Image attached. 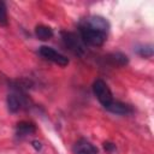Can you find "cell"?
<instances>
[{"label":"cell","instance_id":"1","mask_svg":"<svg viewBox=\"0 0 154 154\" xmlns=\"http://www.w3.org/2000/svg\"><path fill=\"white\" fill-rule=\"evenodd\" d=\"M78 31H79V37H81L82 42L84 45H87V46L100 47L107 40V32L106 31H102L100 29L93 28V26L85 24L83 20L79 24Z\"/></svg>","mask_w":154,"mask_h":154},{"label":"cell","instance_id":"2","mask_svg":"<svg viewBox=\"0 0 154 154\" xmlns=\"http://www.w3.org/2000/svg\"><path fill=\"white\" fill-rule=\"evenodd\" d=\"M93 93L105 109L113 102V95H112L111 89L108 88L106 82L100 78L93 83Z\"/></svg>","mask_w":154,"mask_h":154},{"label":"cell","instance_id":"3","mask_svg":"<svg viewBox=\"0 0 154 154\" xmlns=\"http://www.w3.org/2000/svg\"><path fill=\"white\" fill-rule=\"evenodd\" d=\"M61 38H63V42H64L65 47H67L75 54L82 55L84 53V51H85L84 49V43L82 42L79 35H76L75 32L64 31V32H61Z\"/></svg>","mask_w":154,"mask_h":154},{"label":"cell","instance_id":"4","mask_svg":"<svg viewBox=\"0 0 154 154\" xmlns=\"http://www.w3.org/2000/svg\"><path fill=\"white\" fill-rule=\"evenodd\" d=\"M38 54L45 58L46 60H49L59 66H66L69 64V59L63 55L61 53H59L58 51L53 49L52 47H48V46H42L38 48Z\"/></svg>","mask_w":154,"mask_h":154},{"label":"cell","instance_id":"5","mask_svg":"<svg viewBox=\"0 0 154 154\" xmlns=\"http://www.w3.org/2000/svg\"><path fill=\"white\" fill-rule=\"evenodd\" d=\"M75 154H97V149L94 144H91L88 140L81 138L73 146Z\"/></svg>","mask_w":154,"mask_h":154},{"label":"cell","instance_id":"6","mask_svg":"<svg viewBox=\"0 0 154 154\" xmlns=\"http://www.w3.org/2000/svg\"><path fill=\"white\" fill-rule=\"evenodd\" d=\"M7 108L11 113H16L18 112L23 105H24V96H22L20 94L18 95V93H13V94H8L7 96Z\"/></svg>","mask_w":154,"mask_h":154},{"label":"cell","instance_id":"7","mask_svg":"<svg viewBox=\"0 0 154 154\" xmlns=\"http://www.w3.org/2000/svg\"><path fill=\"white\" fill-rule=\"evenodd\" d=\"M83 22L85 24L93 26V28H96V29H100L102 31L108 32L109 23L103 17H100V16H90V17H87L85 19H83Z\"/></svg>","mask_w":154,"mask_h":154},{"label":"cell","instance_id":"8","mask_svg":"<svg viewBox=\"0 0 154 154\" xmlns=\"http://www.w3.org/2000/svg\"><path fill=\"white\" fill-rule=\"evenodd\" d=\"M35 131H36V126L31 122L23 120V122H19L17 124V126H16V135L18 137H20V138L26 137V136L34 134Z\"/></svg>","mask_w":154,"mask_h":154},{"label":"cell","instance_id":"9","mask_svg":"<svg viewBox=\"0 0 154 154\" xmlns=\"http://www.w3.org/2000/svg\"><path fill=\"white\" fill-rule=\"evenodd\" d=\"M106 109L114 114H129L131 112V107L129 105L120 102V101H114V100Z\"/></svg>","mask_w":154,"mask_h":154},{"label":"cell","instance_id":"10","mask_svg":"<svg viewBox=\"0 0 154 154\" xmlns=\"http://www.w3.org/2000/svg\"><path fill=\"white\" fill-rule=\"evenodd\" d=\"M107 61L113 65V66H124L125 64H128V57L124 55L123 53H112L107 55Z\"/></svg>","mask_w":154,"mask_h":154},{"label":"cell","instance_id":"11","mask_svg":"<svg viewBox=\"0 0 154 154\" xmlns=\"http://www.w3.org/2000/svg\"><path fill=\"white\" fill-rule=\"evenodd\" d=\"M35 35L38 40L41 41H47L49 38H52L53 36V30L49 26L46 25H37L35 28Z\"/></svg>","mask_w":154,"mask_h":154},{"label":"cell","instance_id":"12","mask_svg":"<svg viewBox=\"0 0 154 154\" xmlns=\"http://www.w3.org/2000/svg\"><path fill=\"white\" fill-rule=\"evenodd\" d=\"M7 11H6V5L4 1L0 0V26L7 25Z\"/></svg>","mask_w":154,"mask_h":154},{"label":"cell","instance_id":"13","mask_svg":"<svg viewBox=\"0 0 154 154\" xmlns=\"http://www.w3.org/2000/svg\"><path fill=\"white\" fill-rule=\"evenodd\" d=\"M137 53H138L141 57L150 58V57L153 55V46H152V45H148V46L140 47V48L137 49Z\"/></svg>","mask_w":154,"mask_h":154},{"label":"cell","instance_id":"14","mask_svg":"<svg viewBox=\"0 0 154 154\" xmlns=\"http://www.w3.org/2000/svg\"><path fill=\"white\" fill-rule=\"evenodd\" d=\"M103 148H105V150H107L109 153H112L113 150H116V146L113 143H111V142H105L103 143Z\"/></svg>","mask_w":154,"mask_h":154},{"label":"cell","instance_id":"15","mask_svg":"<svg viewBox=\"0 0 154 154\" xmlns=\"http://www.w3.org/2000/svg\"><path fill=\"white\" fill-rule=\"evenodd\" d=\"M32 147H34L36 150H40L42 146H41V143H40L38 141H32Z\"/></svg>","mask_w":154,"mask_h":154}]
</instances>
